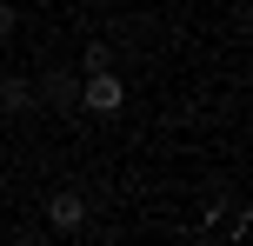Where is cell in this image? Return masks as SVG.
Returning a JSON list of instances; mask_svg holds the SVG:
<instances>
[{"label":"cell","instance_id":"1","mask_svg":"<svg viewBox=\"0 0 253 246\" xmlns=\"http://www.w3.org/2000/svg\"><path fill=\"white\" fill-rule=\"evenodd\" d=\"M120 106H126V87H120V73H114V67H100V73H80V113L114 120Z\"/></svg>","mask_w":253,"mask_h":246},{"label":"cell","instance_id":"2","mask_svg":"<svg viewBox=\"0 0 253 246\" xmlns=\"http://www.w3.org/2000/svg\"><path fill=\"white\" fill-rule=\"evenodd\" d=\"M34 100H47L53 113H80V73H67V67L40 73V80H34Z\"/></svg>","mask_w":253,"mask_h":246},{"label":"cell","instance_id":"3","mask_svg":"<svg viewBox=\"0 0 253 246\" xmlns=\"http://www.w3.org/2000/svg\"><path fill=\"white\" fill-rule=\"evenodd\" d=\"M47 226L53 233H80V226H87V200H80L74 186H60V193L47 200Z\"/></svg>","mask_w":253,"mask_h":246},{"label":"cell","instance_id":"4","mask_svg":"<svg viewBox=\"0 0 253 246\" xmlns=\"http://www.w3.org/2000/svg\"><path fill=\"white\" fill-rule=\"evenodd\" d=\"M27 106H34V80L0 73V113H27Z\"/></svg>","mask_w":253,"mask_h":246},{"label":"cell","instance_id":"5","mask_svg":"<svg viewBox=\"0 0 253 246\" xmlns=\"http://www.w3.org/2000/svg\"><path fill=\"white\" fill-rule=\"evenodd\" d=\"M100 67H114V40H87L80 47V73H100Z\"/></svg>","mask_w":253,"mask_h":246},{"label":"cell","instance_id":"6","mask_svg":"<svg viewBox=\"0 0 253 246\" xmlns=\"http://www.w3.org/2000/svg\"><path fill=\"white\" fill-rule=\"evenodd\" d=\"M13 27H20V13H13L7 0H0V40H13Z\"/></svg>","mask_w":253,"mask_h":246}]
</instances>
